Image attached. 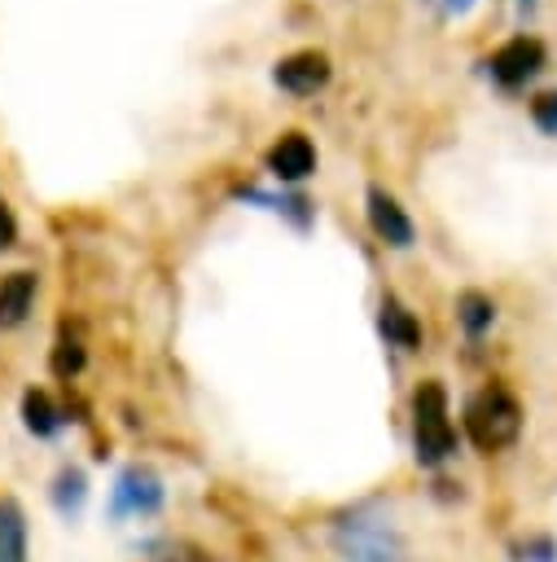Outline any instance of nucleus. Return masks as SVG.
<instances>
[{"label":"nucleus","instance_id":"nucleus-1","mask_svg":"<svg viewBox=\"0 0 557 562\" xmlns=\"http://www.w3.org/2000/svg\"><path fill=\"white\" fill-rule=\"evenodd\" d=\"M329 544L342 562H412L403 531L368 505H355V509L338 514L329 522Z\"/></svg>","mask_w":557,"mask_h":562},{"label":"nucleus","instance_id":"nucleus-2","mask_svg":"<svg viewBox=\"0 0 557 562\" xmlns=\"http://www.w3.org/2000/svg\"><path fill=\"white\" fill-rule=\"evenodd\" d=\"M522 422L526 417H522L518 395L509 386H500V382H487L482 391H474L465 400V417H461L465 439L478 452H504V448H513L522 439Z\"/></svg>","mask_w":557,"mask_h":562},{"label":"nucleus","instance_id":"nucleus-3","mask_svg":"<svg viewBox=\"0 0 557 562\" xmlns=\"http://www.w3.org/2000/svg\"><path fill=\"white\" fill-rule=\"evenodd\" d=\"M456 452V426H452V404L443 382L425 378L412 391V457L425 470H439Z\"/></svg>","mask_w":557,"mask_h":562},{"label":"nucleus","instance_id":"nucleus-4","mask_svg":"<svg viewBox=\"0 0 557 562\" xmlns=\"http://www.w3.org/2000/svg\"><path fill=\"white\" fill-rule=\"evenodd\" d=\"M162 505H167V487H162L158 470H149V465H127V470L114 479L110 518H154V514H162Z\"/></svg>","mask_w":557,"mask_h":562},{"label":"nucleus","instance_id":"nucleus-5","mask_svg":"<svg viewBox=\"0 0 557 562\" xmlns=\"http://www.w3.org/2000/svg\"><path fill=\"white\" fill-rule=\"evenodd\" d=\"M539 66H544V44H539L535 35H513V40L500 44V48L491 53V61H487V70H491V79H496L500 88H522L526 79L539 75Z\"/></svg>","mask_w":557,"mask_h":562},{"label":"nucleus","instance_id":"nucleus-6","mask_svg":"<svg viewBox=\"0 0 557 562\" xmlns=\"http://www.w3.org/2000/svg\"><path fill=\"white\" fill-rule=\"evenodd\" d=\"M272 79H276V88H285V92H294V97H311L316 88H325V83H329V57H325V53H316V48L289 53V57H281V61H276Z\"/></svg>","mask_w":557,"mask_h":562},{"label":"nucleus","instance_id":"nucleus-7","mask_svg":"<svg viewBox=\"0 0 557 562\" xmlns=\"http://www.w3.org/2000/svg\"><path fill=\"white\" fill-rule=\"evenodd\" d=\"M368 228L386 241V246H395V250H408L412 246V237H417V228H412V220H408V211L386 193V189H368Z\"/></svg>","mask_w":557,"mask_h":562},{"label":"nucleus","instance_id":"nucleus-8","mask_svg":"<svg viewBox=\"0 0 557 562\" xmlns=\"http://www.w3.org/2000/svg\"><path fill=\"white\" fill-rule=\"evenodd\" d=\"M268 171H272L276 180H285V184L307 180V176L316 171V149H311V140H307L303 132H285V136L268 149Z\"/></svg>","mask_w":557,"mask_h":562},{"label":"nucleus","instance_id":"nucleus-9","mask_svg":"<svg viewBox=\"0 0 557 562\" xmlns=\"http://www.w3.org/2000/svg\"><path fill=\"white\" fill-rule=\"evenodd\" d=\"M35 290H39V281H35V272H26V268L0 277V329H13V325H22V321L31 316Z\"/></svg>","mask_w":557,"mask_h":562},{"label":"nucleus","instance_id":"nucleus-10","mask_svg":"<svg viewBox=\"0 0 557 562\" xmlns=\"http://www.w3.org/2000/svg\"><path fill=\"white\" fill-rule=\"evenodd\" d=\"M377 329H382V338L390 342V347H399V351H417L421 347V321L399 303V299H382V307H377Z\"/></svg>","mask_w":557,"mask_h":562},{"label":"nucleus","instance_id":"nucleus-11","mask_svg":"<svg viewBox=\"0 0 557 562\" xmlns=\"http://www.w3.org/2000/svg\"><path fill=\"white\" fill-rule=\"evenodd\" d=\"M456 321H461V329H465L469 338H482V334L496 325V303H491V294H482V290H461V294H456Z\"/></svg>","mask_w":557,"mask_h":562},{"label":"nucleus","instance_id":"nucleus-12","mask_svg":"<svg viewBox=\"0 0 557 562\" xmlns=\"http://www.w3.org/2000/svg\"><path fill=\"white\" fill-rule=\"evenodd\" d=\"M22 426L35 435V439H53L57 430H61V413H57V404L48 400V391H26L22 395Z\"/></svg>","mask_w":557,"mask_h":562},{"label":"nucleus","instance_id":"nucleus-13","mask_svg":"<svg viewBox=\"0 0 557 562\" xmlns=\"http://www.w3.org/2000/svg\"><path fill=\"white\" fill-rule=\"evenodd\" d=\"M0 562H26V514L18 501H0Z\"/></svg>","mask_w":557,"mask_h":562},{"label":"nucleus","instance_id":"nucleus-14","mask_svg":"<svg viewBox=\"0 0 557 562\" xmlns=\"http://www.w3.org/2000/svg\"><path fill=\"white\" fill-rule=\"evenodd\" d=\"M83 501H88V479H83V470H79V465H61L57 479H53V505H57V514H61V518H75V514L83 509Z\"/></svg>","mask_w":557,"mask_h":562},{"label":"nucleus","instance_id":"nucleus-15","mask_svg":"<svg viewBox=\"0 0 557 562\" xmlns=\"http://www.w3.org/2000/svg\"><path fill=\"white\" fill-rule=\"evenodd\" d=\"M513 562H557V536L553 531H531L509 549Z\"/></svg>","mask_w":557,"mask_h":562},{"label":"nucleus","instance_id":"nucleus-16","mask_svg":"<svg viewBox=\"0 0 557 562\" xmlns=\"http://www.w3.org/2000/svg\"><path fill=\"white\" fill-rule=\"evenodd\" d=\"M83 360H88V356H83V342H79V338H61V342L53 347V356H48V369H53L61 382H70V378L83 369Z\"/></svg>","mask_w":557,"mask_h":562},{"label":"nucleus","instance_id":"nucleus-17","mask_svg":"<svg viewBox=\"0 0 557 562\" xmlns=\"http://www.w3.org/2000/svg\"><path fill=\"white\" fill-rule=\"evenodd\" d=\"M531 119L539 132H557V92H539L531 101Z\"/></svg>","mask_w":557,"mask_h":562},{"label":"nucleus","instance_id":"nucleus-18","mask_svg":"<svg viewBox=\"0 0 557 562\" xmlns=\"http://www.w3.org/2000/svg\"><path fill=\"white\" fill-rule=\"evenodd\" d=\"M18 241V220H13V211L0 202V250H9Z\"/></svg>","mask_w":557,"mask_h":562},{"label":"nucleus","instance_id":"nucleus-19","mask_svg":"<svg viewBox=\"0 0 557 562\" xmlns=\"http://www.w3.org/2000/svg\"><path fill=\"white\" fill-rule=\"evenodd\" d=\"M439 13H447V18H461V13H469L478 0H430Z\"/></svg>","mask_w":557,"mask_h":562},{"label":"nucleus","instance_id":"nucleus-20","mask_svg":"<svg viewBox=\"0 0 557 562\" xmlns=\"http://www.w3.org/2000/svg\"><path fill=\"white\" fill-rule=\"evenodd\" d=\"M518 9H522V13H531V9H535V0H518Z\"/></svg>","mask_w":557,"mask_h":562}]
</instances>
